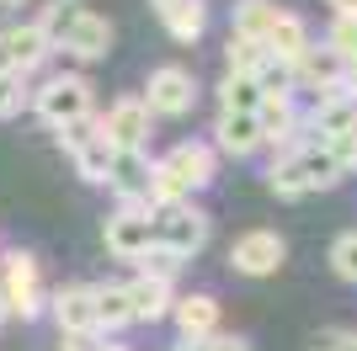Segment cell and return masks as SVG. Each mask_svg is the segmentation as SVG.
<instances>
[{
    "mask_svg": "<svg viewBox=\"0 0 357 351\" xmlns=\"http://www.w3.org/2000/svg\"><path fill=\"white\" fill-rule=\"evenodd\" d=\"M213 176H219V149L213 144L187 139V144L165 149L160 160H149V208L192 203V192L213 187Z\"/></svg>",
    "mask_w": 357,
    "mask_h": 351,
    "instance_id": "6da1fadb",
    "label": "cell"
},
{
    "mask_svg": "<svg viewBox=\"0 0 357 351\" xmlns=\"http://www.w3.org/2000/svg\"><path fill=\"white\" fill-rule=\"evenodd\" d=\"M342 176H347V171L331 160L326 149L314 144V139H304V144L283 149V155L272 160L267 187H272V197H283V203H298V197H310V192H331L336 181H342Z\"/></svg>",
    "mask_w": 357,
    "mask_h": 351,
    "instance_id": "7a4b0ae2",
    "label": "cell"
},
{
    "mask_svg": "<svg viewBox=\"0 0 357 351\" xmlns=\"http://www.w3.org/2000/svg\"><path fill=\"white\" fill-rule=\"evenodd\" d=\"M27 107L38 112L43 128H70L80 117H96V86L86 75H48L43 86H32Z\"/></svg>",
    "mask_w": 357,
    "mask_h": 351,
    "instance_id": "3957f363",
    "label": "cell"
},
{
    "mask_svg": "<svg viewBox=\"0 0 357 351\" xmlns=\"http://www.w3.org/2000/svg\"><path fill=\"white\" fill-rule=\"evenodd\" d=\"M0 298L22 320L48 314V282H43V266H38L32 250H6L0 256Z\"/></svg>",
    "mask_w": 357,
    "mask_h": 351,
    "instance_id": "277c9868",
    "label": "cell"
},
{
    "mask_svg": "<svg viewBox=\"0 0 357 351\" xmlns=\"http://www.w3.org/2000/svg\"><path fill=\"white\" fill-rule=\"evenodd\" d=\"M208 234H213V219H208L197 203L155 208V245L171 250L176 261H192V256H203V250H208Z\"/></svg>",
    "mask_w": 357,
    "mask_h": 351,
    "instance_id": "5b68a950",
    "label": "cell"
},
{
    "mask_svg": "<svg viewBox=\"0 0 357 351\" xmlns=\"http://www.w3.org/2000/svg\"><path fill=\"white\" fill-rule=\"evenodd\" d=\"M54 139H59V149L70 155V165H75L80 181L107 187V171H112V155H118V149L107 144V133H102L96 117H80V123H70V128H54Z\"/></svg>",
    "mask_w": 357,
    "mask_h": 351,
    "instance_id": "8992f818",
    "label": "cell"
},
{
    "mask_svg": "<svg viewBox=\"0 0 357 351\" xmlns=\"http://www.w3.org/2000/svg\"><path fill=\"white\" fill-rule=\"evenodd\" d=\"M102 245L112 261H139L155 245V208L118 203V213H107V224H102Z\"/></svg>",
    "mask_w": 357,
    "mask_h": 351,
    "instance_id": "52a82bcc",
    "label": "cell"
},
{
    "mask_svg": "<svg viewBox=\"0 0 357 351\" xmlns=\"http://www.w3.org/2000/svg\"><path fill=\"white\" fill-rule=\"evenodd\" d=\"M139 102L149 107V117H187L197 107V75L192 70H181V64H160V70L149 75V86Z\"/></svg>",
    "mask_w": 357,
    "mask_h": 351,
    "instance_id": "ba28073f",
    "label": "cell"
},
{
    "mask_svg": "<svg viewBox=\"0 0 357 351\" xmlns=\"http://www.w3.org/2000/svg\"><path fill=\"white\" fill-rule=\"evenodd\" d=\"M283 261H288V240L278 229H245L229 245V266L240 277H278Z\"/></svg>",
    "mask_w": 357,
    "mask_h": 351,
    "instance_id": "9c48e42d",
    "label": "cell"
},
{
    "mask_svg": "<svg viewBox=\"0 0 357 351\" xmlns=\"http://www.w3.org/2000/svg\"><path fill=\"white\" fill-rule=\"evenodd\" d=\"M96 123H102L112 149H149V133H155V117H149V107L139 96H118Z\"/></svg>",
    "mask_w": 357,
    "mask_h": 351,
    "instance_id": "30bf717a",
    "label": "cell"
},
{
    "mask_svg": "<svg viewBox=\"0 0 357 351\" xmlns=\"http://www.w3.org/2000/svg\"><path fill=\"white\" fill-rule=\"evenodd\" d=\"M54 54H70L75 64H102V58L112 54V22H107V16H96V11L86 6V11L70 22V32L59 38V48H54Z\"/></svg>",
    "mask_w": 357,
    "mask_h": 351,
    "instance_id": "8fae6325",
    "label": "cell"
},
{
    "mask_svg": "<svg viewBox=\"0 0 357 351\" xmlns=\"http://www.w3.org/2000/svg\"><path fill=\"white\" fill-rule=\"evenodd\" d=\"M48 314L59 325V336H75V330H96V298H91V282H70V288L48 292ZM102 336V330H96Z\"/></svg>",
    "mask_w": 357,
    "mask_h": 351,
    "instance_id": "7c38bea8",
    "label": "cell"
},
{
    "mask_svg": "<svg viewBox=\"0 0 357 351\" xmlns=\"http://www.w3.org/2000/svg\"><path fill=\"white\" fill-rule=\"evenodd\" d=\"M107 192L118 203H144L149 208V149H118L112 171H107Z\"/></svg>",
    "mask_w": 357,
    "mask_h": 351,
    "instance_id": "4fadbf2b",
    "label": "cell"
},
{
    "mask_svg": "<svg viewBox=\"0 0 357 351\" xmlns=\"http://www.w3.org/2000/svg\"><path fill=\"white\" fill-rule=\"evenodd\" d=\"M310 43H314V38H310V27H304V16L278 6V16H272V27H267V38H261L267 58H272V64H283V70H294Z\"/></svg>",
    "mask_w": 357,
    "mask_h": 351,
    "instance_id": "5bb4252c",
    "label": "cell"
},
{
    "mask_svg": "<svg viewBox=\"0 0 357 351\" xmlns=\"http://www.w3.org/2000/svg\"><path fill=\"white\" fill-rule=\"evenodd\" d=\"M213 149L229 155V160H251L256 149H267L256 112H219V123H213Z\"/></svg>",
    "mask_w": 357,
    "mask_h": 351,
    "instance_id": "9a60e30c",
    "label": "cell"
},
{
    "mask_svg": "<svg viewBox=\"0 0 357 351\" xmlns=\"http://www.w3.org/2000/svg\"><path fill=\"white\" fill-rule=\"evenodd\" d=\"M288 80H294V91H314V96H320V91H331V86H342V80H347V64L331 54L326 43H310L304 58L288 70Z\"/></svg>",
    "mask_w": 357,
    "mask_h": 351,
    "instance_id": "2e32d148",
    "label": "cell"
},
{
    "mask_svg": "<svg viewBox=\"0 0 357 351\" xmlns=\"http://www.w3.org/2000/svg\"><path fill=\"white\" fill-rule=\"evenodd\" d=\"M165 320L176 325V336H213L219 330V298L213 292H176Z\"/></svg>",
    "mask_w": 357,
    "mask_h": 351,
    "instance_id": "e0dca14e",
    "label": "cell"
},
{
    "mask_svg": "<svg viewBox=\"0 0 357 351\" xmlns=\"http://www.w3.org/2000/svg\"><path fill=\"white\" fill-rule=\"evenodd\" d=\"M123 292H128V309H134V325H160L165 314H171V298H176V288L171 282H155L139 272L134 282H123Z\"/></svg>",
    "mask_w": 357,
    "mask_h": 351,
    "instance_id": "ac0fdd59",
    "label": "cell"
},
{
    "mask_svg": "<svg viewBox=\"0 0 357 351\" xmlns=\"http://www.w3.org/2000/svg\"><path fill=\"white\" fill-rule=\"evenodd\" d=\"M0 38H6V54H11V70H22V75L43 70V64H48V54H54V43L43 38V27H38V22H22V27H6Z\"/></svg>",
    "mask_w": 357,
    "mask_h": 351,
    "instance_id": "d6986e66",
    "label": "cell"
},
{
    "mask_svg": "<svg viewBox=\"0 0 357 351\" xmlns=\"http://www.w3.org/2000/svg\"><path fill=\"white\" fill-rule=\"evenodd\" d=\"M91 298H96V330L102 336H118V330L134 325V309H128L123 282H91Z\"/></svg>",
    "mask_w": 357,
    "mask_h": 351,
    "instance_id": "ffe728a7",
    "label": "cell"
},
{
    "mask_svg": "<svg viewBox=\"0 0 357 351\" xmlns=\"http://www.w3.org/2000/svg\"><path fill=\"white\" fill-rule=\"evenodd\" d=\"M160 27L176 38V43H197L208 32V0H171L160 11Z\"/></svg>",
    "mask_w": 357,
    "mask_h": 351,
    "instance_id": "44dd1931",
    "label": "cell"
},
{
    "mask_svg": "<svg viewBox=\"0 0 357 351\" xmlns=\"http://www.w3.org/2000/svg\"><path fill=\"white\" fill-rule=\"evenodd\" d=\"M272 16H278L272 0H235V6H229V38H251V43H261L267 27H272Z\"/></svg>",
    "mask_w": 357,
    "mask_h": 351,
    "instance_id": "7402d4cb",
    "label": "cell"
},
{
    "mask_svg": "<svg viewBox=\"0 0 357 351\" xmlns=\"http://www.w3.org/2000/svg\"><path fill=\"white\" fill-rule=\"evenodd\" d=\"M267 91L256 86V75H224L219 80V112H256Z\"/></svg>",
    "mask_w": 357,
    "mask_h": 351,
    "instance_id": "603a6c76",
    "label": "cell"
},
{
    "mask_svg": "<svg viewBox=\"0 0 357 351\" xmlns=\"http://www.w3.org/2000/svg\"><path fill=\"white\" fill-rule=\"evenodd\" d=\"M80 11H86V0H48V6H43L38 16H32V22L43 27V38H48V43L59 48V38L70 32V22H75Z\"/></svg>",
    "mask_w": 357,
    "mask_h": 351,
    "instance_id": "cb8c5ba5",
    "label": "cell"
},
{
    "mask_svg": "<svg viewBox=\"0 0 357 351\" xmlns=\"http://www.w3.org/2000/svg\"><path fill=\"white\" fill-rule=\"evenodd\" d=\"M267 64V48L251 43V38H229V48H224V75H256Z\"/></svg>",
    "mask_w": 357,
    "mask_h": 351,
    "instance_id": "d4e9b609",
    "label": "cell"
},
{
    "mask_svg": "<svg viewBox=\"0 0 357 351\" xmlns=\"http://www.w3.org/2000/svg\"><path fill=\"white\" fill-rule=\"evenodd\" d=\"M326 48L342 58L347 70H352V64H357V16H331V27H326Z\"/></svg>",
    "mask_w": 357,
    "mask_h": 351,
    "instance_id": "484cf974",
    "label": "cell"
},
{
    "mask_svg": "<svg viewBox=\"0 0 357 351\" xmlns=\"http://www.w3.org/2000/svg\"><path fill=\"white\" fill-rule=\"evenodd\" d=\"M139 272H144V277H155V282H171V288H176V277H181V266L187 261H176V256H171V250H160V245H149L144 256H139Z\"/></svg>",
    "mask_w": 357,
    "mask_h": 351,
    "instance_id": "4316f807",
    "label": "cell"
},
{
    "mask_svg": "<svg viewBox=\"0 0 357 351\" xmlns=\"http://www.w3.org/2000/svg\"><path fill=\"white\" fill-rule=\"evenodd\" d=\"M27 96H32V86H27V75H22V70L0 75V123L22 112V107H27Z\"/></svg>",
    "mask_w": 357,
    "mask_h": 351,
    "instance_id": "83f0119b",
    "label": "cell"
},
{
    "mask_svg": "<svg viewBox=\"0 0 357 351\" xmlns=\"http://www.w3.org/2000/svg\"><path fill=\"white\" fill-rule=\"evenodd\" d=\"M314 144L326 149V155H331L336 165H342L347 176L357 171V128H347V133H326V139H314Z\"/></svg>",
    "mask_w": 357,
    "mask_h": 351,
    "instance_id": "f1b7e54d",
    "label": "cell"
},
{
    "mask_svg": "<svg viewBox=\"0 0 357 351\" xmlns=\"http://www.w3.org/2000/svg\"><path fill=\"white\" fill-rule=\"evenodd\" d=\"M331 272L342 282H357V229L336 234V245H331Z\"/></svg>",
    "mask_w": 357,
    "mask_h": 351,
    "instance_id": "f546056e",
    "label": "cell"
},
{
    "mask_svg": "<svg viewBox=\"0 0 357 351\" xmlns=\"http://www.w3.org/2000/svg\"><path fill=\"white\" fill-rule=\"evenodd\" d=\"M314 351H357V330H326L314 341Z\"/></svg>",
    "mask_w": 357,
    "mask_h": 351,
    "instance_id": "4dcf8cb0",
    "label": "cell"
},
{
    "mask_svg": "<svg viewBox=\"0 0 357 351\" xmlns=\"http://www.w3.org/2000/svg\"><path fill=\"white\" fill-rule=\"evenodd\" d=\"M107 336H96V330H75V336H59V351H96Z\"/></svg>",
    "mask_w": 357,
    "mask_h": 351,
    "instance_id": "1f68e13d",
    "label": "cell"
},
{
    "mask_svg": "<svg viewBox=\"0 0 357 351\" xmlns=\"http://www.w3.org/2000/svg\"><path fill=\"white\" fill-rule=\"evenodd\" d=\"M208 351H251V341H240V336H224V330H213V336H208Z\"/></svg>",
    "mask_w": 357,
    "mask_h": 351,
    "instance_id": "d6a6232c",
    "label": "cell"
},
{
    "mask_svg": "<svg viewBox=\"0 0 357 351\" xmlns=\"http://www.w3.org/2000/svg\"><path fill=\"white\" fill-rule=\"evenodd\" d=\"M331 16H357V0H326Z\"/></svg>",
    "mask_w": 357,
    "mask_h": 351,
    "instance_id": "836d02e7",
    "label": "cell"
},
{
    "mask_svg": "<svg viewBox=\"0 0 357 351\" xmlns=\"http://www.w3.org/2000/svg\"><path fill=\"white\" fill-rule=\"evenodd\" d=\"M0 75H11V54H6V38H0Z\"/></svg>",
    "mask_w": 357,
    "mask_h": 351,
    "instance_id": "e575fe53",
    "label": "cell"
},
{
    "mask_svg": "<svg viewBox=\"0 0 357 351\" xmlns=\"http://www.w3.org/2000/svg\"><path fill=\"white\" fill-rule=\"evenodd\" d=\"M96 351H128V346H118V341H102V346H96Z\"/></svg>",
    "mask_w": 357,
    "mask_h": 351,
    "instance_id": "d590c367",
    "label": "cell"
},
{
    "mask_svg": "<svg viewBox=\"0 0 357 351\" xmlns=\"http://www.w3.org/2000/svg\"><path fill=\"white\" fill-rule=\"evenodd\" d=\"M6 320H11V309H6V298H0V330H6Z\"/></svg>",
    "mask_w": 357,
    "mask_h": 351,
    "instance_id": "8d00e7d4",
    "label": "cell"
},
{
    "mask_svg": "<svg viewBox=\"0 0 357 351\" xmlns=\"http://www.w3.org/2000/svg\"><path fill=\"white\" fill-rule=\"evenodd\" d=\"M16 6H27V0H0V11H16Z\"/></svg>",
    "mask_w": 357,
    "mask_h": 351,
    "instance_id": "74e56055",
    "label": "cell"
},
{
    "mask_svg": "<svg viewBox=\"0 0 357 351\" xmlns=\"http://www.w3.org/2000/svg\"><path fill=\"white\" fill-rule=\"evenodd\" d=\"M149 6H155V11H165V6H171V0H149Z\"/></svg>",
    "mask_w": 357,
    "mask_h": 351,
    "instance_id": "f35d334b",
    "label": "cell"
}]
</instances>
